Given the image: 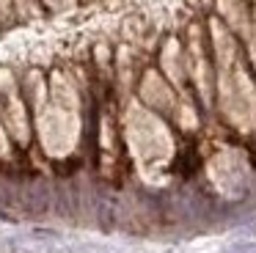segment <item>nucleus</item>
Returning <instances> with one entry per match:
<instances>
[{"mask_svg":"<svg viewBox=\"0 0 256 253\" xmlns=\"http://www.w3.org/2000/svg\"><path fill=\"white\" fill-rule=\"evenodd\" d=\"M0 118L6 124L8 135L17 143H28V118H25V104L20 99L17 82L12 72L0 69Z\"/></svg>","mask_w":256,"mask_h":253,"instance_id":"39448f33","label":"nucleus"},{"mask_svg":"<svg viewBox=\"0 0 256 253\" xmlns=\"http://www.w3.org/2000/svg\"><path fill=\"white\" fill-rule=\"evenodd\" d=\"M248 50H250V60H254V66H256V28L250 30V36H248Z\"/></svg>","mask_w":256,"mask_h":253,"instance_id":"ddd939ff","label":"nucleus"},{"mask_svg":"<svg viewBox=\"0 0 256 253\" xmlns=\"http://www.w3.org/2000/svg\"><path fill=\"white\" fill-rule=\"evenodd\" d=\"M140 96H144V102L149 104L152 110H174L176 113V96H174V91L168 88V82L162 80L157 72H146L144 74V82H140Z\"/></svg>","mask_w":256,"mask_h":253,"instance_id":"423d86ee","label":"nucleus"},{"mask_svg":"<svg viewBox=\"0 0 256 253\" xmlns=\"http://www.w3.org/2000/svg\"><path fill=\"white\" fill-rule=\"evenodd\" d=\"M218 11H220V16L226 20V25L232 28V30L242 33L245 38L250 36L254 25H250V20H248V11H245L242 0H218Z\"/></svg>","mask_w":256,"mask_h":253,"instance_id":"6e6552de","label":"nucleus"},{"mask_svg":"<svg viewBox=\"0 0 256 253\" xmlns=\"http://www.w3.org/2000/svg\"><path fill=\"white\" fill-rule=\"evenodd\" d=\"M188 64H190V74H193L196 86H198V94L206 104L212 102V74H210V66H206L204 58V50H201L198 42V30H190V55H188Z\"/></svg>","mask_w":256,"mask_h":253,"instance_id":"0eeeda50","label":"nucleus"},{"mask_svg":"<svg viewBox=\"0 0 256 253\" xmlns=\"http://www.w3.org/2000/svg\"><path fill=\"white\" fill-rule=\"evenodd\" d=\"M210 179L223 196H240L248 182V162L240 152L234 148H223L210 160Z\"/></svg>","mask_w":256,"mask_h":253,"instance_id":"20e7f679","label":"nucleus"},{"mask_svg":"<svg viewBox=\"0 0 256 253\" xmlns=\"http://www.w3.org/2000/svg\"><path fill=\"white\" fill-rule=\"evenodd\" d=\"M124 135H127V146L138 162L140 174L152 176L154 170L166 168L171 162L174 138L154 110L132 102L127 108V116H124Z\"/></svg>","mask_w":256,"mask_h":253,"instance_id":"7ed1b4c3","label":"nucleus"},{"mask_svg":"<svg viewBox=\"0 0 256 253\" xmlns=\"http://www.w3.org/2000/svg\"><path fill=\"white\" fill-rule=\"evenodd\" d=\"M212 44L218 55V94L220 110L240 132L256 130V88L240 60L237 44L226 25L212 20Z\"/></svg>","mask_w":256,"mask_h":253,"instance_id":"f257e3e1","label":"nucleus"},{"mask_svg":"<svg viewBox=\"0 0 256 253\" xmlns=\"http://www.w3.org/2000/svg\"><path fill=\"white\" fill-rule=\"evenodd\" d=\"M176 121L184 126V130H193V126H196L193 108H190V104H179V108H176Z\"/></svg>","mask_w":256,"mask_h":253,"instance_id":"9d476101","label":"nucleus"},{"mask_svg":"<svg viewBox=\"0 0 256 253\" xmlns=\"http://www.w3.org/2000/svg\"><path fill=\"white\" fill-rule=\"evenodd\" d=\"M44 6H50L52 11H69L74 6V0H44Z\"/></svg>","mask_w":256,"mask_h":253,"instance_id":"f8f14e48","label":"nucleus"},{"mask_svg":"<svg viewBox=\"0 0 256 253\" xmlns=\"http://www.w3.org/2000/svg\"><path fill=\"white\" fill-rule=\"evenodd\" d=\"M12 154V146H8V130L6 124H0V157H8Z\"/></svg>","mask_w":256,"mask_h":253,"instance_id":"9b49d317","label":"nucleus"},{"mask_svg":"<svg viewBox=\"0 0 256 253\" xmlns=\"http://www.w3.org/2000/svg\"><path fill=\"white\" fill-rule=\"evenodd\" d=\"M162 69L171 77L174 86H182L184 80V60H182V50H179V42H168L166 50H162Z\"/></svg>","mask_w":256,"mask_h":253,"instance_id":"1a4fd4ad","label":"nucleus"},{"mask_svg":"<svg viewBox=\"0 0 256 253\" xmlns=\"http://www.w3.org/2000/svg\"><path fill=\"white\" fill-rule=\"evenodd\" d=\"M12 6H14V0H0V11H3V14H8Z\"/></svg>","mask_w":256,"mask_h":253,"instance_id":"4468645a","label":"nucleus"},{"mask_svg":"<svg viewBox=\"0 0 256 253\" xmlns=\"http://www.w3.org/2000/svg\"><path fill=\"white\" fill-rule=\"evenodd\" d=\"M36 126L42 148L50 157L61 160L74 152L80 140V96L69 74H52L47 96L36 102Z\"/></svg>","mask_w":256,"mask_h":253,"instance_id":"f03ea898","label":"nucleus"}]
</instances>
